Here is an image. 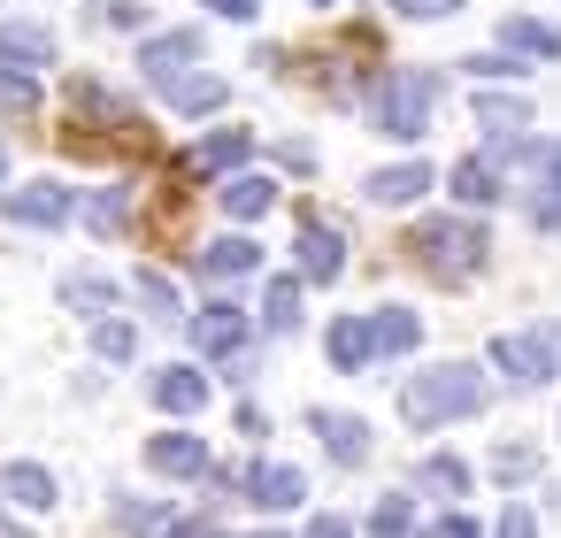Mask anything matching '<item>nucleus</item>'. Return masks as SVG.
I'll return each instance as SVG.
<instances>
[{
	"mask_svg": "<svg viewBox=\"0 0 561 538\" xmlns=\"http://www.w3.org/2000/svg\"><path fill=\"white\" fill-rule=\"evenodd\" d=\"M484 254H492L484 224H461V216H438V224H415L408 231V262L423 277H438V285H469L484 270Z\"/></svg>",
	"mask_w": 561,
	"mask_h": 538,
	"instance_id": "nucleus-1",
	"label": "nucleus"
},
{
	"mask_svg": "<svg viewBox=\"0 0 561 538\" xmlns=\"http://www.w3.org/2000/svg\"><path fill=\"white\" fill-rule=\"evenodd\" d=\"M477 408H484V377H477L469 362H438V369H423V377L400 392V415H408L415 431H438V423L477 415Z\"/></svg>",
	"mask_w": 561,
	"mask_h": 538,
	"instance_id": "nucleus-2",
	"label": "nucleus"
},
{
	"mask_svg": "<svg viewBox=\"0 0 561 538\" xmlns=\"http://www.w3.org/2000/svg\"><path fill=\"white\" fill-rule=\"evenodd\" d=\"M438 108V70H385L377 78V131L385 139H423Z\"/></svg>",
	"mask_w": 561,
	"mask_h": 538,
	"instance_id": "nucleus-3",
	"label": "nucleus"
},
{
	"mask_svg": "<svg viewBox=\"0 0 561 538\" xmlns=\"http://www.w3.org/2000/svg\"><path fill=\"white\" fill-rule=\"evenodd\" d=\"M231 492H247L254 507H270V515H285L293 500H308V477L293 469V461H254V469H216Z\"/></svg>",
	"mask_w": 561,
	"mask_h": 538,
	"instance_id": "nucleus-4",
	"label": "nucleus"
},
{
	"mask_svg": "<svg viewBox=\"0 0 561 538\" xmlns=\"http://www.w3.org/2000/svg\"><path fill=\"white\" fill-rule=\"evenodd\" d=\"M193 323V339H201V354L208 362H239L247 354V339H254V323H247V308H231V300H208L201 316H185Z\"/></svg>",
	"mask_w": 561,
	"mask_h": 538,
	"instance_id": "nucleus-5",
	"label": "nucleus"
},
{
	"mask_svg": "<svg viewBox=\"0 0 561 538\" xmlns=\"http://www.w3.org/2000/svg\"><path fill=\"white\" fill-rule=\"evenodd\" d=\"M492 369H500L507 385H546V377H553V339H538V331H500V339H492Z\"/></svg>",
	"mask_w": 561,
	"mask_h": 538,
	"instance_id": "nucleus-6",
	"label": "nucleus"
},
{
	"mask_svg": "<svg viewBox=\"0 0 561 538\" xmlns=\"http://www.w3.org/2000/svg\"><path fill=\"white\" fill-rule=\"evenodd\" d=\"M0 208H9V224H47V231H62V224L78 216V201H70L55 178H32V185H16V193L0 201Z\"/></svg>",
	"mask_w": 561,
	"mask_h": 538,
	"instance_id": "nucleus-7",
	"label": "nucleus"
},
{
	"mask_svg": "<svg viewBox=\"0 0 561 538\" xmlns=\"http://www.w3.org/2000/svg\"><path fill=\"white\" fill-rule=\"evenodd\" d=\"M193 270H201L208 285H247V277L262 270V247H254V239H208V247L193 254Z\"/></svg>",
	"mask_w": 561,
	"mask_h": 538,
	"instance_id": "nucleus-8",
	"label": "nucleus"
},
{
	"mask_svg": "<svg viewBox=\"0 0 561 538\" xmlns=\"http://www.w3.org/2000/svg\"><path fill=\"white\" fill-rule=\"evenodd\" d=\"M247 154H254V131L231 124V131H208L201 147H185V170H193V178H231Z\"/></svg>",
	"mask_w": 561,
	"mask_h": 538,
	"instance_id": "nucleus-9",
	"label": "nucleus"
},
{
	"mask_svg": "<svg viewBox=\"0 0 561 538\" xmlns=\"http://www.w3.org/2000/svg\"><path fill=\"white\" fill-rule=\"evenodd\" d=\"M308 431L323 438V454H331V461H346V469H354V461H369V423H362V415L316 408V415H308Z\"/></svg>",
	"mask_w": 561,
	"mask_h": 538,
	"instance_id": "nucleus-10",
	"label": "nucleus"
},
{
	"mask_svg": "<svg viewBox=\"0 0 561 538\" xmlns=\"http://www.w3.org/2000/svg\"><path fill=\"white\" fill-rule=\"evenodd\" d=\"M147 469H162V477H208V438L162 431V438H147Z\"/></svg>",
	"mask_w": 561,
	"mask_h": 538,
	"instance_id": "nucleus-11",
	"label": "nucleus"
},
{
	"mask_svg": "<svg viewBox=\"0 0 561 538\" xmlns=\"http://www.w3.org/2000/svg\"><path fill=\"white\" fill-rule=\"evenodd\" d=\"M0 500H9L16 515H47L55 507V477L39 461H9V469H0Z\"/></svg>",
	"mask_w": 561,
	"mask_h": 538,
	"instance_id": "nucleus-12",
	"label": "nucleus"
},
{
	"mask_svg": "<svg viewBox=\"0 0 561 538\" xmlns=\"http://www.w3.org/2000/svg\"><path fill=\"white\" fill-rule=\"evenodd\" d=\"M193 55H201V32H162V39H147V47H139V70H147L154 85H178Z\"/></svg>",
	"mask_w": 561,
	"mask_h": 538,
	"instance_id": "nucleus-13",
	"label": "nucleus"
},
{
	"mask_svg": "<svg viewBox=\"0 0 561 538\" xmlns=\"http://www.w3.org/2000/svg\"><path fill=\"white\" fill-rule=\"evenodd\" d=\"M377 208H408V201H423L431 193V170L423 162H392V170H369V185H362Z\"/></svg>",
	"mask_w": 561,
	"mask_h": 538,
	"instance_id": "nucleus-14",
	"label": "nucleus"
},
{
	"mask_svg": "<svg viewBox=\"0 0 561 538\" xmlns=\"http://www.w3.org/2000/svg\"><path fill=\"white\" fill-rule=\"evenodd\" d=\"M293 254H300V277H308V285H331V277L346 270V247H339V231H331V224H308Z\"/></svg>",
	"mask_w": 561,
	"mask_h": 538,
	"instance_id": "nucleus-15",
	"label": "nucleus"
},
{
	"mask_svg": "<svg viewBox=\"0 0 561 538\" xmlns=\"http://www.w3.org/2000/svg\"><path fill=\"white\" fill-rule=\"evenodd\" d=\"M323 354H331V369H346V377H354V369L377 354V323H369V316H339V323H331V339H323Z\"/></svg>",
	"mask_w": 561,
	"mask_h": 538,
	"instance_id": "nucleus-16",
	"label": "nucleus"
},
{
	"mask_svg": "<svg viewBox=\"0 0 561 538\" xmlns=\"http://www.w3.org/2000/svg\"><path fill=\"white\" fill-rule=\"evenodd\" d=\"M154 408H162V415H201V408H208V377L185 369V362H170V369L154 377Z\"/></svg>",
	"mask_w": 561,
	"mask_h": 538,
	"instance_id": "nucleus-17",
	"label": "nucleus"
},
{
	"mask_svg": "<svg viewBox=\"0 0 561 538\" xmlns=\"http://www.w3.org/2000/svg\"><path fill=\"white\" fill-rule=\"evenodd\" d=\"M0 62L55 70V32H39V24H0Z\"/></svg>",
	"mask_w": 561,
	"mask_h": 538,
	"instance_id": "nucleus-18",
	"label": "nucleus"
},
{
	"mask_svg": "<svg viewBox=\"0 0 561 538\" xmlns=\"http://www.w3.org/2000/svg\"><path fill=\"white\" fill-rule=\"evenodd\" d=\"M500 39H507V55L561 62V32H553V24H538V16H507V24H500Z\"/></svg>",
	"mask_w": 561,
	"mask_h": 538,
	"instance_id": "nucleus-19",
	"label": "nucleus"
},
{
	"mask_svg": "<svg viewBox=\"0 0 561 538\" xmlns=\"http://www.w3.org/2000/svg\"><path fill=\"white\" fill-rule=\"evenodd\" d=\"M262 331H277V339L300 331V277H270V293H262Z\"/></svg>",
	"mask_w": 561,
	"mask_h": 538,
	"instance_id": "nucleus-20",
	"label": "nucleus"
},
{
	"mask_svg": "<svg viewBox=\"0 0 561 538\" xmlns=\"http://www.w3.org/2000/svg\"><path fill=\"white\" fill-rule=\"evenodd\" d=\"M62 300H70L78 316H101V323H108V316H116V277H93V270H85V277H62Z\"/></svg>",
	"mask_w": 561,
	"mask_h": 538,
	"instance_id": "nucleus-21",
	"label": "nucleus"
},
{
	"mask_svg": "<svg viewBox=\"0 0 561 538\" xmlns=\"http://www.w3.org/2000/svg\"><path fill=\"white\" fill-rule=\"evenodd\" d=\"M162 93H170L178 116H208V108H224L231 85H224V78H178V85H162Z\"/></svg>",
	"mask_w": 561,
	"mask_h": 538,
	"instance_id": "nucleus-22",
	"label": "nucleus"
},
{
	"mask_svg": "<svg viewBox=\"0 0 561 538\" xmlns=\"http://www.w3.org/2000/svg\"><path fill=\"white\" fill-rule=\"evenodd\" d=\"M270 201H277V185L270 178H224V216H270Z\"/></svg>",
	"mask_w": 561,
	"mask_h": 538,
	"instance_id": "nucleus-23",
	"label": "nucleus"
},
{
	"mask_svg": "<svg viewBox=\"0 0 561 538\" xmlns=\"http://www.w3.org/2000/svg\"><path fill=\"white\" fill-rule=\"evenodd\" d=\"M369 323H377V354H415V339H423V316H408V308H377Z\"/></svg>",
	"mask_w": 561,
	"mask_h": 538,
	"instance_id": "nucleus-24",
	"label": "nucleus"
},
{
	"mask_svg": "<svg viewBox=\"0 0 561 538\" xmlns=\"http://www.w3.org/2000/svg\"><path fill=\"white\" fill-rule=\"evenodd\" d=\"M477 124H484L492 139H515V131L530 124V108H523V101H507V93H477Z\"/></svg>",
	"mask_w": 561,
	"mask_h": 538,
	"instance_id": "nucleus-25",
	"label": "nucleus"
},
{
	"mask_svg": "<svg viewBox=\"0 0 561 538\" xmlns=\"http://www.w3.org/2000/svg\"><path fill=\"white\" fill-rule=\"evenodd\" d=\"M454 201H469V208H492V201H500V170L469 154V162L454 170Z\"/></svg>",
	"mask_w": 561,
	"mask_h": 538,
	"instance_id": "nucleus-26",
	"label": "nucleus"
},
{
	"mask_svg": "<svg viewBox=\"0 0 561 538\" xmlns=\"http://www.w3.org/2000/svg\"><path fill=\"white\" fill-rule=\"evenodd\" d=\"M85 224H93L101 239H124V231H131V193H116V185L93 193V201H85Z\"/></svg>",
	"mask_w": 561,
	"mask_h": 538,
	"instance_id": "nucleus-27",
	"label": "nucleus"
},
{
	"mask_svg": "<svg viewBox=\"0 0 561 538\" xmlns=\"http://www.w3.org/2000/svg\"><path fill=\"white\" fill-rule=\"evenodd\" d=\"M39 108V70H9L0 62V116H32Z\"/></svg>",
	"mask_w": 561,
	"mask_h": 538,
	"instance_id": "nucleus-28",
	"label": "nucleus"
},
{
	"mask_svg": "<svg viewBox=\"0 0 561 538\" xmlns=\"http://www.w3.org/2000/svg\"><path fill=\"white\" fill-rule=\"evenodd\" d=\"M415 484H423V492H446V500H461V492H469V469H461L454 454H431V461L415 469Z\"/></svg>",
	"mask_w": 561,
	"mask_h": 538,
	"instance_id": "nucleus-29",
	"label": "nucleus"
},
{
	"mask_svg": "<svg viewBox=\"0 0 561 538\" xmlns=\"http://www.w3.org/2000/svg\"><path fill=\"white\" fill-rule=\"evenodd\" d=\"M369 538H408V500H400V492H385V500H377V515H369Z\"/></svg>",
	"mask_w": 561,
	"mask_h": 538,
	"instance_id": "nucleus-30",
	"label": "nucleus"
},
{
	"mask_svg": "<svg viewBox=\"0 0 561 538\" xmlns=\"http://www.w3.org/2000/svg\"><path fill=\"white\" fill-rule=\"evenodd\" d=\"M139 300H147L154 316H185V308H178V285H170L162 270H147V277H139Z\"/></svg>",
	"mask_w": 561,
	"mask_h": 538,
	"instance_id": "nucleus-31",
	"label": "nucleus"
},
{
	"mask_svg": "<svg viewBox=\"0 0 561 538\" xmlns=\"http://www.w3.org/2000/svg\"><path fill=\"white\" fill-rule=\"evenodd\" d=\"M93 346H101L108 362H124V354H131L139 339H131V323H116V316H108V323H93Z\"/></svg>",
	"mask_w": 561,
	"mask_h": 538,
	"instance_id": "nucleus-32",
	"label": "nucleus"
},
{
	"mask_svg": "<svg viewBox=\"0 0 561 538\" xmlns=\"http://www.w3.org/2000/svg\"><path fill=\"white\" fill-rule=\"evenodd\" d=\"M392 9H400V16H415V24H438V16H454V9H461V0H392Z\"/></svg>",
	"mask_w": 561,
	"mask_h": 538,
	"instance_id": "nucleus-33",
	"label": "nucleus"
},
{
	"mask_svg": "<svg viewBox=\"0 0 561 538\" xmlns=\"http://www.w3.org/2000/svg\"><path fill=\"white\" fill-rule=\"evenodd\" d=\"M492 469H500V477H530V469H538V454H530V446H500V454H492Z\"/></svg>",
	"mask_w": 561,
	"mask_h": 538,
	"instance_id": "nucleus-34",
	"label": "nucleus"
},
{
	"mask_svg": "<svg viewBox=\"0 0 561 538\" xmlns=\"http://www.w3.org/2000/svg\"><path fill=\"white\" fill-rule=\"evenodd\" d=\"M492 538H538V515H530V507H507V515H500V530H492Z\"/></svg>",
	"mask_w": 561,
	"mask_h": 538,
	"instance_id": "nucleus-35",
	"label": "nucleus"
},
{
	"mask_svg": "<svg viewBox=\"0 0 561 538\" xmlns=\"http://www.w3.org/2000/svg\"><path fill=\"white\" fill-rule=\"evenodd\" d=\"M101 24H116V32H139V24H147V9H139V0H116V9H101Z\"/></svg>",
	"mask_w": 561,
	"mask_h": 538,
	"instance_id": "nucleus-36",
	"label": "nucleus"
},
{
	"mask_svg": "<svg viewBox=\"0 0 561 538\" xmlns=\"http://www.w3.org/2000/svg\"><path fill=\"white\" fill-rule=\"evenodd\" d=\"M201 9H216V16H231V24H247V16L262 9V0H201Z\"/></svg>",
	"mask_w": 561,
	"mask_h": 538,
	"instance_id": "nucleus-37",
	"label": "nucleus"
},
{
	"mask_svg": "<svg viewBox=\"0 0 561 538\" xmlns=\"http://www.w3.org/2000/svg\"><path fill=\"white\" fill-rule=\"evenodd\" d=\"M431 538H477V523H469V515H438Z\"/></svg>",
	"mask_w": 561,
	"mask_h": 538,
	"instance_id": "nucleus-38",
	"label": "nucleus"
},
{
	"mask_svg": "<svg viewBox=\"0 0 561 538\" xmlns=\"http://www.w3.org/2000/svg\"><path fill=\"white\" fill-rule=\"evenodd\" d=\"M308 538H354V523H346V515H316Z\"/></svg>",
	"mask_w": 561,
	"mask_h": 538,
	"instance_id": "nucleus-39",
	"label": "nucleus"
},
{
	"mask_svg": "<svg viewBox=\"0 0 561 538\" xmlns=\"http://www.w3.org/2000/svg\"><path fill=\"white\" fill-rule=\"evenodd\" d=\"M162 538H216V523H170Z\"/></svg>",
	"mask_w": 561,
	"mask_h": 538,
	"instance_id": "nucleus-40",
	"label": "nucleus"
},
{
	"mask_svg": "<svg viewBox=\"0 0 561 538\" xmlns=\"http://www.w3.org/2000/svg\"><path fill=\"white\" fill-rule=\"evenodd\" d=\"M546 170H553V193H561V147H546Z\"/></svg>",
	"mask_w": 561,
	"mask_h": 538,
	"instance_id": "nucleus-41",
	"label": "nucleus"
},
{
	"mask_svg": "<svg viewBox=\"0 0 561 538\" xmlns=\"http://www.w3.org/2000/svg\"><path fill=\"white\" fill-rule=\"evenodd\" d=\"M546 339H553V362H561V323H553V331H546Z\"/></svg>",
	"mask_w": 561,
	"mask_h": 538,
	"instance_id": "nucleus-42",
	"label": "nucleus"
},
{
	"mask_svg": "<svg viewBox=\"0 0 561 538\" xmlns=\"http://www.w3.org/2000/svg\"><path fill=\"white\" fill-rule=\"evenodd\" d=\"M0 178H9V154H0Z\"/></svg>",
	"mask_w": 561,
	"mask_h": 538,
	"instance_id": "nucleus-43",
	"label": "nucleus"
},
{
	"mask_svg": "<svg viewBox=\"0 0 561 538\" xmlns=\"http://www.w3.org/2000/svg\"><path fill=\"white\" fill-rule=\"evenodd\" d=\"M254 538H277V530H254Z\"/></svg>",
	"mask_w": 561,
	"mask_h": 538,
	"instance_id": "nucleus-44",
	"label": "nucleus"
},
{
	"mask_svg": "<svg viewBox=\"0 0 561 538\" xmlns=\"http://www.w3.org/2000/svg\"><path fill=\"white\" fill-rule=\"evenodd\" d=\"M316 9H331V0H316Z\"/></svg>",
	"mask_w": 561,
	"mask_h": 538,
	"instance_id": "nucleus-45",
	"label": "nucleus"
}]
</instances>
